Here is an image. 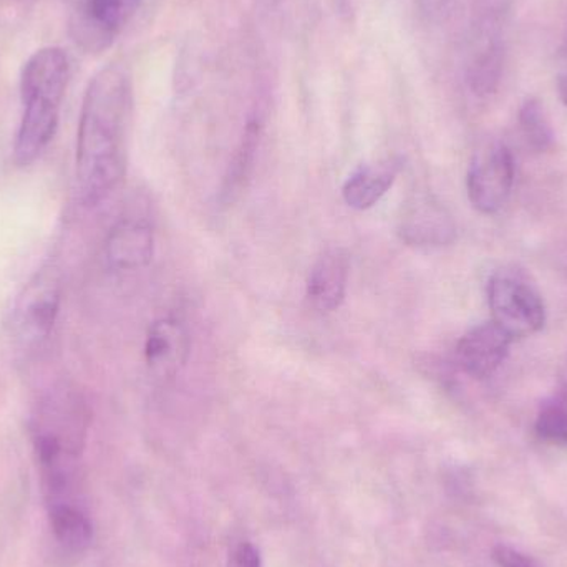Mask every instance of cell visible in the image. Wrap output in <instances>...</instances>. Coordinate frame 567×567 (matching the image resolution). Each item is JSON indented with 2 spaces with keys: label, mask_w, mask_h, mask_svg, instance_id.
I'll list each match as a JSON object with an SVG mask.
<instances>
[{
  "label": "cell",
  "mask_w": 567,
  "mask_h": 567,
  "mask_svg": "<svg viewBox=\"0 0 567 567\" xmlns=\"http://www.w3.org/2000/svg\"><path fill=\"white\" fill-rule=\"evenodd\" d=\"M189 333L176 317H163L150 327L145 340V360L153 375L173 379L188 362Z\"/></svg>",
  "instance_id": "8"
},
{
  "label": "cell",
  "mask_w": 567,
  "mask_h": 567,
  "mask_svg": "<svg viewBox=\"0 0 567 567\" xmlns=\"http://www.w3.org/2000/svg\"><path fill=\"white\" fill-rule=\"evenodd\" d=\"M133 83L125 66L100 70L83 96L76 133V198L95 208L126 175L133 122Z\"/></svg>",
  "instance_id": "1"
},
{
  "label": "cell",
  "mask_w": 567,
  "mask_h": 567,
  "mask_svg": "<svg viewBox=\"0 0 567 567\" xmlns=\"http://www.w3.org/2000/svg\"><path fill=\"white\" fill-rule=\"evenodd\" d=\"M456 228L452 216L435 199L419 198L403 213L400 236L416 248L446 246L455 239Z\"/></svg>",
  "instance_id": "9"
},
{
  "label": "cell",
  "mask_w": 567,
  "mask_h": 567,
  "mask_svg": "<svg viewBox=\"0 0 567 567\" xmlns=\"http://www.w3.org/2000/svg\"><path fill=\"white\" fill-rule=\"evenodd\" d=\"M228 567H262L261 551L252 543H239L229 556Z\"/></svg>",
  "instance_id": "19"
},
{
  "label": "cell",
  "mask_w": 567,
  "mask_h": 567,
  "mask_svg": "<svg viewBox=\"0 0 567 567\" xmlns=\"http://www.w3.org/2000/svg\"><path fill=\"white\" fill-rule=\"evenodd\" d=\"M62 306V284L55 272L43 271L27 284L12 312V337L22 350L49 340Z\"/></svg>",
  "instance_id": "5"
},
{
  "label": "cell",
  "mask_w": 567,
  "mask_h": 567,
  "mask_svg": "<svg viewBox=\"0 0 567 567\" xmlns=\"http://www.w3.org/2000/svg\"><path fill=\"white\" fill-rule=\"evenodd\" d=\"M47 515L53 538L65 551L80 555L93 542L92 519L73 498L47 503Z\"/></svg>",
  "instance_id": "12"
},
{
  "label": "cell",
  "mask_w": 567,
  "mask_h": 567,
  "mask_svg": "<svg viewBox=\"0 0 567 567\" xmlns=\"http://www.w3.org/2000/svg\"><path fill=\"white\" fill-rule=\"evenodd\" d=\"M493 559L499 567H538L523 553L505 545H498L493 549Z\"/></svg>",
  "instance_id": "20"
},
{
  "label": "cell",
  "mask_w": 567,
  "mask_h": 567,
  "mask_svg": "<svg viewBox=\"0 0 567 567\" xmlns=\"http://www.w3.org/2000/svg\"><path fill=\"white\" fill-rule=\"evenodd\" d=\"M513 337L495 322L473 327L456 347V360L463 372L473 379H488L505 362Z\"/></svg>",
  "instance_id": "7"
},
{
  "label": "cell",
  "mask_w": 567,
  "mask_h": 567,
  "mask_svg": "<svg viewBox=\"0 0 567 567\" xmlns=\"http://www.w3.org/2000/svg\"><path fill=\"white\" fill-rule=\"evenodd\" d=\"M503 62H505V49H503L502 35L498 30L489 27L483 32L470 63L468 82L473 93L478 96H488L498 90Z\"/></svg>",
  "instance_id": "14"
},
{
  "label": "cell",
  "mask_w": 567,
  "mask_h": 567,
  "mask_svg": "<svg viewBox=\"0 0 567 567\" xmlns=\"http://www.w3.org/2000/svg\"><path fill=\"white\" fill-rule=\"evenodd\" d=\"M142 0H86L90 22L106 37L116 35L135 16Z\"/></svg>",
  "instance_id": "16"
},
{
  "label": "cell",
  "mask_w": 567,
  "mask_h": 567,
  "mask_svg": "<svg viewBox=\"0 0 567 567\" xmlns=\"http://www.w3.org/2000/svg\"><path fill=\"white\" fill-rule=\"evenodd\" d=\"M446 2H449V0H422L423 7H425L426 10H432V12L445 7Z\"/></svg>",
  "instance_id": "23"
},
{
  "label": "cell",
  "mask_w": 567,
  "mask_h": 567,
  "mask_svg": "<svg viewBox=\"0 0 567 567\" xmlns=\"http://www.w3.org/2000/svg\"><path fill=\"white\" fill-rule=\"evenodd\" d=\"M515 185V158L503 143L480 150L470 163L466 189L473 208L483 215L499 212Z\"/></svg>",
  "instance_id": "6"
},
{
  "label": "cell",
  "mask_w": 567,
  "mask_h": 567,
  "mask_svg": "<svg viewBox=\"0 0 567 567\" xmlns=\"http://www.w3.org/2000/svg\"><path fill=\"white\" fill-rule=\"evenodd\" d=\"M539 439L556 445H567V405L559 400L543 403L536 419Z\"/></svg>",
  "instance_id": "18"
},
{
  "label": "cell",
  "mask_w": 567,
  "mask_h": 567,
  "mask_svg": "<svg viewBox=\"0 0 567 567\" xmlns=\"http://www.w3.org/2000/svg\"><path fill=\"white\" fill-rule=\"evenodd\" d=\"M400 172V163L395 159L367 165L353 172L342 188L343 202L357 212L375 206L389 193Z\"/></svg>",
  "instance_id": "13"
},
{
  "label": "cell",
  "mask_w": 567,
  "mask_h": 567,
  "mask_svg": "<svg viewBox=\"0 0 567 567\" xmlns=\"http://www.w3.org/2000/svg\"><path fill=\"white\" fill-rule=\"evenodd\" d=\"M259 142H261V123L251 122L246 126L241 143H239L238 150L229 163L225 179H223L221 193H219L223 205H233L248 186L252 172H255Z\"/></svg>",
  "instance_id": "15"
},
{
  "label": "cell",
  "mask_w": 567,
  "mask_h": 567,
  "mask_svg": "<svg viewBox=\"0 0 567 567\" xmlns=\"http://www.w3.org/2000/svg\"><path fill=\"white\" fill-rule=\"evenodd\" d=\"M556 89H558L559 99L567 106V66L559 70L558 79H556Z\"/></svg>",
  "instance_id": "22"
},
{
  "label": "cell",
  "mask_w": 567,
  "mask_h": 567,
  "mask_svg": "<svg viewBox=\"0 0 567 567\" xmlns=\"http://www.w3.org/2000/svg\"><path fill=\"white\" fill-rule=\"evenodd\" d=\"M349 282V258L340 249L326 252L313 265L307 281V299L319 312H333L342 306Z\"/></svg>",
  "instance_id": "11"
},
{
  "label": "cell",
  "mask_w": 567,
  "mask_h": 567,
  "mask_svg": "<svg viewBox=\"0 0 567 567\" xmlns=\"http://www.w3.org/2000/svg\"><path fill=\"white\" fill-rule=\"evenodd\" d=\"M69 80V55L60 47L37 50L27 60L20 75L22 118L13 143L17 165H32L52 142Z\"/></svg>",
  "instance_id": "3"
},
{
  "label": "cell",
  "mask_w": 567,
  "mask_h": 567,
  "mask_svg": "<svg viewBox=\"0 0 567 567\" xmlns=\"http://www.w3.org/2000/svg\"><path fill=\"white\" fill-rule=\"evenodd\" d=\"M519 128L528 146L535 152H548L555 145V132L546 115L545 106L536 99H528L519 109Z\"/></svg>",
  "instance_id": "17"
},
{
  "label": "cell",
  "mask_w": 567,
  "mask_h": 567,
  "mask_svg": "<svg viewBox=\"0 0 567 567\" xmlns=\"http://www.w3.org/2000/svg\"><path fill=\"white\" fill-rule=\"evenodd\" d=\"M558 390H559V402L567 405V357L563 365L559 367L558 372Z\"/></svg>",
  "instance_id": "21"
},
{
  "label": "cell",
  "mask_w": 567,
  "mask_h": 567,
  "mask_svg": "<svg viewBox=\"0 0 567 567\" xmlns=\"http://www.w3.org/2000/svg\"><path fill=\"white\" fill-rule=\"evenodd\" d=\"M155 255V235L148 223L122 219L113 226L105 243L106 265L115 271L146 268Z\"/></svg>",
  "instance_id": "10"
},
{
  "label": "cell",
  "mask_w": 567,
  "mask_h": 567,
  "mask_svg": "<svg viewBox=\"0 0 567 567\" xmlns=\"http://www.w3.org/2000/svg\"><path fill=\"white\" fill-rule=\"evenodd\" d=\"M488 303L493 322L518 339L539 332L546 323V309L542 293L525 272L503 268L488 284Z\"/></svg>",
  "instance_id": "4"
},
{
  "label": "cell",
  "mask_w": 567,
  "mask_h": 567,
  "mask_svg": "<svg viewBox=\"0 0 567 567\" xmlns=\"http://www.w3.org/2000/svg\"><path fill=\"white\" fill-rule=\"evenodd\" d=\"M90 422L85 396L69 383L53 386L37 403L30 429L45 499L73 495Z\"/></svg>",
  "instance_id": "2"
}]
</instances>
